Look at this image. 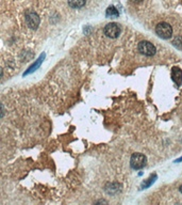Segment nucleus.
<instances>
[{"mask_svg":"<svg viewBox=\"0 0 182 205\" xmlns=\"http://www.w3.org/2000/svg\"><path fill=\"white\" fill-rule=\"evenodd\" d=\"M156 32L160 37H162V39L164 40H168L170 39L171 35H173V28H171V26L168 23L162 22L157 25Z\"/></svg>","mask_w":182,"mask_h":205,"instance_id":"nucleus-1","label":"nucleus"},{"mask_svg":"<svg viewBox=\"0 0 182 205\" xmlns=\"http://www.w3.org/2000/svg\"><path fill=\"white\" fill-rule=\"evenodd\" d=\"M39 22H41V19H39V15H37L35 12L28 11L26 13V23H27V25H28L29 28L36 29L39 25Z\"/></svg>","mask_w":182,"mask_h":205,"instance_id":"nucleus-5","label":"nucleus"},{"mask_svg":"<svg viewBox=\"0 0 182 205\" xmlns=\"http://www.w3.org/2000/svg\"><path fill=\"white\" fill-rule=\"evenodd\" d=\"M104 34L111 39H116L120 34V26L116 23H110L104 27Z\"/></svg>","mask_w":182,"mask_h":205,"instance_id":"nucleus-4","label":"nucleus"},{"mask_svg":"<svg viewBox=\"0 0 182 205\" xmlns=\"http://www.w3.org/2000/svg\"><path fill=\"white\" fill-rule=\"evenodd\" d=\"M86 0H68V5L72 8V9H80L85 5Z\"/></svg>","mask_w":182,"mask_h":205,"instance_id":"nucleus-8","label":"nucleus"},{"mask_svg":"<svg viewBox=\"0 0 182 205\" xmlns=\"http://www.w3.org/2000/svg\"><path fill=\"white\" fill-rule=\"evenodd\" d=\"M182 162V157H180L179 159H177V160H175V162Z\"/></svg>","mask_w":182,"mask_h":205,"instance_id":"nucleus-13","label":"nucleus"},{"mask_svg":"<svg viewBox=\"0 0 182 205\" xmlns=\"http://www.w3.org/2000/svg\"><path fill=\"white\" fill-rule=\"evenodd\" d=\"M171 77H173V80L175 81L178 85H181V82H182V71L178 68H173V70H171Z\"/></svg>","mask_w":182,"mask_h":205,"instance_id":"nucleus-6","label":"nucleus"},{"mask_svg":"<svg viewBox=\"0 0 182 205\" xmlns=\"http://www.w3.org/2000/svg\"><path fill=\"white\" fill-rule=\"evenodd\" d=\"M106 16L108 17H117V16L119 15L118 11H117V9L115 7H109L108 9H106Z\"/></svg>","mask_w":182,"mask_h":205,"instance_id":"nucleus-10","label":"nucleus"},{"mask_svg":"<svg viewBox=\"0 0 182 205\" xmlns=\"http://www.w3.org/2000/svg\"><path fill=\"white\" fill-rule=\"evenodd\" d=\"M179 190H180V192H181V193H182V186H181V187L179 188Z\"/></svg>","mask_w":182,"mask_h":205,"instance_id":"nucleus-14","label":"nucleus"},{"mask_svg":"<svg viewBox=\"0 0 182 205\" xmlns=\"http://www.w3.org/2000/svg\"><path fill=\"white\" fill-rule=\"evenodd\" d=\"M135 1H136V0H135ZM137 1H141V0H137Z\"/></svg>","mask_w":182,"mask_h":205,"instance_id":"nucleus-15","label":"nucleus"},{"mask_svg":"<svg viewBox=\"0 0 182 205\" xmlns=\"http://www.w3.org/2000/svg\"><path fill=\"white\" fill-rule=\"evenodd\" d=\"M137 48H139L140 53L145 56H148V57H151V56L156 55V51H157L156 47H154L150 42H147V41L140 42Z\"/></svg>","mask_w":182,"mask_h":205,"instance_id":"nucleus-3","label":"nucleus"},{"mask_svg":"<svg viewBox=\"0 0 182 205\" xmlns=\"http://www.w3.org/2000/svg\"><path fill=\"white\" fill-rule=\"evenodd\" d=\"M173 45L178 49H182V36H177L173 41Z\"/></svg>","mask_w":182,"mask_h":205,"instance_id":"nucleus-12","label":"nucleus"},{"mask_svg":"<svg viewBox=\"0 0 182 205\" xmlns=\"http://www.w3.org/2000/svg\"><path fill=\"white\" fill-rule=\"evenodd\" d=\"M146 162H147V158L145 157V155H143L141 153H135L131 157L130 165L132 169L140 170V169H143L146 166Z\"/></svg>","mask_w":182,"mask_h":205,"instance_id":"nucleus-2","label":"nucleus"},{"mask_svg":"<svg viewBox=\"0 0 182 205\" xmlns=\"http://www.w3.org/2000/svg\"><path fill=\"white\" fill-rule=\"evenodd\" d=\"M157 177H158V175H157V174H152L151 176H150L149 179H147V181L144 182V183L142 184V189H146V188L150 187V186H151L152 184H153L154 182H156Z\"/></svg>","mask_w":182,"mask_h":205,"instance_id":"nucleus-9","label":"nucleus"},{"mask_svg":"<svg viewBox=\"0 0 182 205\" xmlns=\"http://www.w3.org/2000/svg\"><path fill=\"white\" fill-rule=\"evenodd\" d=\"M44 57H45V55H42L41 57H39V59L36 60V62H35V63H33L32 65H31L30 68H29V70L25 72V74H24L25 76H26V75H28V74H30V73L34 72L35 70H37V68H39V65H41V63H42V62H43Z\"/></svg>","mask_w":182,"mask_h":205,"instance_id":"nucleus-7","label":"nucleus"},{"mask_svg":"<svg viewBox=\"0 0 182 205\" xmlns=\"http://www.w3.org/2000/svg\"><path fill=\"white\" fill-rule=\"evenodd\" d=\"M109 186H110L111 188H108V187L106 188V190L108 193L113 194V193H115V192L119 191V185L118 184H110Z\"/></svg>","mask_w":182,"mask_h":205,"instance_id":"nucleus-11","label":"nucleus"}]
</instances>
